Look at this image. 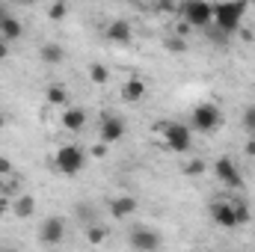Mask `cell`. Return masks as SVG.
<instances>
[{
  "instance_id": "cell-5",
  "label": "cell",
  "mask_w": 255,
  "mask_h": 252,
  "mask_svg": "<svg viewBox=\"0 0 255 252\" xmlns=\"http://www.w3.org/2000/svg\"><path fill=\"white\" fill-rule=\"evenodd\" d=\"M181 18L190 24L193 30H208L214 24V3H208V0H187L181 6Z\"/></svg>"
},
{
  "instance_id": "cell-20",
  "label": "cell",
  "mask_w": 255,
  "mask_h": 252,
  "mask_svg": "<svg viewBox=\"0 0 255 252\" xmlns=\"http://www.w3.org/2000/svg\"><path fill=\"white\" fill-rule=\"evenodd\" d=\"M110 238V229H104L101 223H89L86 226V241L92 244V247H98V244H104Z\"/></svg>"
},
{
  "instance_id": "cell-12",
  "label": "cell",
  "mask_w": 255,
  "mask_h": 252,
  "mask_svg": "<svg viewBox=\"0 0 255 252\" xmlns=\"http://www.w3.org/2000/svg\"><path fill=\"white\" fill-rule=\"evenodd\" d=\"M60 122H63V127L68 130V133H80V130L86 127V110H83V107H71V104H65Z\"/></svg>"
},
{
  "instance_id": "cell-25",
  "label": "cell",
  "mask_w": 255,
  "mask_h": 252,
  "mask_svg": "<svg viewBox=\"0 0 255 252\" xmlns=\"http://www.w3.org/2000/svg\"><path fill=\"white\" fill-rule=\"evenodd\" d=\"M166 51L169 54H184L187 51V42L181 36H172V39H166Z\"/></svg>"
},
{
  "instance_id": "cell-24",
  "label": "cell",
  "mask_w": 255,
  "mask_h": 252,
  "mask_svg": "<svg viewBox=\"0 0 255 252\" xmlns=\"http://www.w3.org/2000/svg\"><path fill=\"white\" fill-rule=\"evenodd\" d=\"M65 15H68V6H65V0L51 3V9H48V18H51V21H63Z\"/></svg>"
},
{
  "instance_id": "cell-14",
  "label": "cell",
  "mask_w": 255,
  "mask_h": 252,
  "mask_svg": "<svg viewBox=\"0 0 255 252\" xmlns=\"http://www.w3.org/2000/svg\"><path fill=\"white\" fill-rule=\"evenodd\" d=\"M9 208H12V214H15V217L30 220V217L36 214V196H33V193H24V196L12 199V202H9Z\"/></svg>"
},
{
  "instance_id": "cell-18",
  "label": "cell",
  "mask_w": 255,
  "mask_h": 252,
  "mask_svg": "<svg viewBox=\"0 0 255 252\" xmlns=\"http://www.w3.org/2000/svg\"><path fill=\"white\" fill-rule=\"evenodd\" d=\"M45 101H48L51 107H65V104H68V92H65L63 83H51V86L45 89Z\"/></svg>"
},
{
  "instance_id": "cell-34",
  "label": "cell",
  "mask_w": 255,
  "mask_h": 252,
  "mask_svg": "<svg viewBox=\"0 0 255 252\" xmlns=\"http://www.w3.org/2000/svg\"><path fill=\"white\" fill-rule=\"evenodd\" d=\"M3 15H6V12H3V9H0V24H3Z\"/></svg>"
},
{
  "instance_id": "cell-1",
  "label": "cell",
  "mask_w": 255,
  "mask_h": 252,
  "mask_svg": "<svg viewBox=\"0 0 255 252\" xmlns=\"http://www.w3.org/2000/svg\"><path fill=\"white\" fill-rule=\"evenodd\" d=\"M250 12V0H220L214 6V27L226 36L238 33L244 27V15Z\"/></svg>"
},
{
  "instance_id": "cell-31",
  "label": "cell",
  "mask_w": 255,
  "mask_h": 252,
  "mask_svg": "<svg viewBox=\"0 0 255 252\" xmlns=\"http://www.w3.org/2000/svg\"><path fill=\"white\" fill-rule=\"evenodd\" d=\"M241 39H244V42H253V39H255L253 30H241Z\"/></svg>"
},
{
  "instance_id": "cell-16",
  "label": "cell",
  "mask_w": 255,
  "mask_h": 252,
  "mask_svg": "<svg viewBox=\"0 0 255 252\" xmlns=\"http://www.w3.org/2000/svg\"><path fill=\"white\" fill-rule=\"evenodd\" d=\"M133 211H136V199L133 196H116V199H110V214L116 220H128Z\"/></svg>"
},
{
  "instance_id": "cell-19",
  "label": "cell",
  "mask_w": 255,
  "mask_h": 252,
  "mask_svg": "<svg viewBox=\"0 0 255 252\" xmlns=\"http://www.w3.org/2000/svg\"><path fill=\"white\" fill-rule=\"evenodd\" d=\"M89 80H92V86H107L110 83V68L104 63H92L89 65Z\"/></svg>"
},
{
  "instance_id": "cell-7",
  "label": "cell",
  "mask_w": 255,
  "mask_h": 252,
  "mask_svg": "<svg viewBox=\"0 0 255 252\" xmlns=\"http://www.w3.org/2000/svg\"><path fill=\"white\" fill-rule=\"evenodd\" d=\"M214 172H217V178H220L226 187H232V190H241V187H244V175H241L238 163H235L229 154L217 157V163H214Z\"/></svg>"
},
{
  "instance_id": "cell-21",
  "label": "cell",
  "mask_w": 255,
  "mask_h": 252,
  "mask_svg": "<svg viewBox=\"0 0 255 252\" xmlns=\"http://www.w3.org/2000/svg\"><path fill=\"white\" fill-rule=\"evenodd\" d=\"M241 125H244V130H247L250 136H255V104H247V107H244V113H241Z\"/></svg>"
},
{
  "instance_id": "cell-15",
  "label": "cell",
  "mask_w": 255,
  "mask_h": 252,
  "mask_svg": "<svg viewBox=\"0 0 255 252\" xmlns=\"http://www.w3.org/2000/svg\"><path fill=\"white\" fill-rule=\"evenodd\" d=\"M39 60L45 65H51V68H54V65H63L65 63V48L57 45V42H45L42 51H39Z\"/></svg>"
},
{
  "instance_id": "cell-23",
  "label": "cell",
  "mask_w": 255,
  "mask_h": 252,
  "mask_svg": "<svg viewBox=\"0 0 255 252\" xmlns=\"http://www.w3.org/2000/svg\"><path fill=\"white\" fill-rule=\"evenodd\" d=\"M74 214H77V220H83V226H89V223H95V214H92V208H89V202H80V205L74 208Z\"/></svg>"
},
{
  "instance_id": "cell-10",
  "label": "cell",
  "mask_w": 255,
  "mask_h": 252,
  "mask_svg": "<svg viewBox=\"0 0 255 252\" xmlns=\"http://www.w3.org/2000/svg\"><path fill=\"white\" fill-rule=\"evenodd\" d=\"M128 247H130V250H139V252H151V250L160 247V235L151 232V229H145V226H136V229H130V235H128Z\"/></svg>"
},
{
  "instance_id": "cell-11",
  "label": "cell",
  "mask_w": 255,
  "mask_h": 252,
  "mask_svg": "<svg viewBox=\"0 0 255 252\" xmlns=\"http://www.w3.org/2000/svg\"><path fill=\"white\" fill-rule=\"evenodd\" d=\"M104 39H107L110 45H130V39H133L130 21H128V18H113V21L104 27Z\"/></svg>"
},
{
  "instance_id": "cell-33",
  "label": "cell",
  "mask_w": 255,
  "mask_h": 252,
  "mask_svg": "<svg viewBox=\"0 0 255 252\" xmlns=\"http://www.w3.org/2000/svg\"><path fill=\"white\" fill-rule=\"evenodd\" d=\"M3 127H6V116H3V113H0V130H3Z\"/></svg>"
},
{
  "instance_id": "cell-17",
  "label": "cell",
  "mask_w": 255,
  "mask_h": 252,
  "mask_svg": "<svg viewBox=\"0 0 255 252\" xmlns=\"http://www.w3.org/2000/svg\"><path fill=\"white\" fill-rule=\"evenodd\" d=\"M0 36H3L6 42H15V39H21V36H24V27H21V21H18L15 15H3Z\"/></svg>"
},
{
  "instance_id": "cell-9",
  "label": "cell",
  "mask_w": 255,
  "mask_h": 252,
  "mask_svg": "<svg viewBox=\"0 0 255 252\" xmlns=\"http://www.w3.org/2000/svg\"><path fill=\"white\" fill-rule=\"evenodd\" d=\"M39 241H42L45 247L63 244L65 241V220L63 217H48V220H42V226H39Z\"/></svg>"
},
{
  "instance_id": "cell-2",
  "label": "cell",
  "mask_w": 255,
  "mask_h": 252,
  "mask_svg": "<svg viewBox=\"0 0 255 252\" xmlns=\"http://www.w3.org/2000/svg\"><path fill=\"white\" fill-rule=\"evenodd\" d=\"M157 130H160V136H163V142H166L169 151L187 154L193 148V127L190 125H184V122H166V125H157Z\"/></svg>"
},
{
  "instance_id": "cell-30",
  "label": "cell",
  "mask_w": 255,
  "mask_h": 252,
  "mask_svg": "<svg viewBox=\"0 0 255 252\" xmlns=\"http://www.w3.org/2000/svg\"><path fill=\"white\" fill-rule=\"evenodd\" d=\"M244 151H247V157H255V139L247 142V148H244Z\"/></svg>"
},
{
  "instance_id": "cell-32",
  "label": "cell",
  "mask_w": 255,
  "mask_h": 252,
  "mask_svg": "<svg viewBox=\"0 0 255 252\" xmlns=\"http://www.w3.org/2000/svg\"><path fill=\"white\" fill-rule=\"evenodd\" d=\"M6 208H9V199H6V196H3V193H0V214H3V211H6Z\"/></svg>"
},
{
  "instance_id": "cell-22",
  "label": "cell",
  "mask_w": 255,
  "mask_h": 252,
  "mask_svg": "<svg viewBox=\"0 0 255 252\" xmlns=\"http://www.w3.org/2000/svg\"><path fill=\"white\" fill-rule=\"evenodd\" d=\"M232 205H235V214H238V226H247V223L253 220V211H250V205H247L244 199H235Z\"/></svg>"
},
{
  "instance_id": "cell-27",
  "label": "cell",
  "mask_w": 255,
  "mask_h": 252,
  "mask_svg": "<svg viewBox=\"0 0 255 252\" xmlns=\"http://www.w3.org/2000/svg\"><path fill=\"white\" fill-rule=\"evenodd\" d=\"M12 172H15V166H12V160H9V157H3V154H0V178H9V175H12Z\"/></svg>"
},
{
  "instance_id": "cell-8",
  "label": "cell",
  "mask_w": 255,
  "mask_h": 252,
  "mask_svg": "<svg viewBox=\"0 0 255 252\" xmlns=\"http://www.w3.org/2000/svg\"><path fill=\"white\" fill-rule=\"evenodd\" d=\"M125 133H128V125H125V119H122V116H113V113L101 116V127H98V136H101V142L113 145V142H119Z\"/></svg>"
},
{
  "instance_id": "cell-3",
  "label": "cell",
  "mask_w": 255,
  "mask_h": 252,
  "mask_svg": "<svg viewBox=\"0 0 255 252\" xmlns=\"http://www.w3.org/2000/svg\"><path fill=\"white\" fill-rule=\"evenodd\" d=\"M54 166L63 175H77L86 166V151L80 145H74V142H65V145L57 148V154H54Z\"/></svg>"
},
{
  "instance_id": "cell-35",
  "label": "cell",
  "mask_w": 255,
  "mask_h": 252,
  "mask_svg": "<svg viewBox=\"0 0 255 252\" xmlns=\"http://www.w3.org/2000/svg\"><path fill=\"white\" fill-rule=\"evenodd\" d=\"M15 3H24V0H15Z\"/></svg>"
},
{
  "instance_id": "cell-26",
  "label": "cell",
  "mask_w": 255,
  "mask_h": 252,
  "mask_svg": "<svg viewBox=\"0 0 255 252\" xmlns=\"http://www.w3.org/2000/svg\"><path fill=\"white\" fill-rule=\"evenodd\" d=\"M184 172H187V175H202V172H205V160H202V157H193V160H187Z\"/></svg>"
},
{
  "instance_id": "cell-13",
  "label": "cell",
  "mask_w": 255,
  "mask_h": 252,
  "mask_svg": "<svg viewBox=\"0 0 255 252\" xmlns=\"http://www.w3.org/2000/svg\"><path fill=\"white\" fill-rule=\"evenodd\" d=\"M145 80L142 77H128L125 86H122V101L125 104H136V101H142V95H145Z\"/></svg>"
},
{
  "instance_id": "cell-29",
  "label": "cell",
  "mask_w": 255,
  "mask_h": 252,
  "mask_svg": "<svg viewBox=\"0 0 255 252\" xmlns=\"http://www.w3.org/2000/svg\"><path fill=\"white\" fill-rule=\"evenodd\" d=\"M3 60H9V42L0 36V63H3Z\"/></svg>"
},
{
  "instance_id": "cell-28",
  "label": "cell",
  "mask_w": 255,
  "mask_h": 252,
  "mask_svg": "<svg viewBox=\"0 0 255 252\" xmlns=\"http://www.w3.org/2000/svg\"><path fill=\"white\" fill-rule=\"evenodd\" d=\"M89 154H92V157H104V154H107V142H95V145L89 148Z\"/></svg>"
},
{
  "instance_id": "cell-4",
  "label": "cell",
  "mask_w": 255,
  "mask_h": 252,
  "mask_svg": "<svg viewBox=\"0 0 255 252\" xmlns=\"http://www.w3.org/2000/svg\"><path fill=\"white\" fill-rule=\"evenodd\" d=\"M223 122V113H220V107L217 104H211V101H202V104H196L190 113V127L196 133H211V130H217Z\"/></svg>"
},
{
  "instance_id": "cell-6",
  "label": "cell",
  "mask_w": 255,
  "mask_h": 252,
  "mask_svg": "<svg viewBox=\"0 0 255 252\" xmlns=\"http://www.w3.org/2000/svg\"><path fill=\"white\" fill-rule=\"evenodd\" d=\"M208 211H211L214 226H220V229H226V232L238 229V214H235V205H232L229 199H214Z\"/></svg>"
}]
</instances>
